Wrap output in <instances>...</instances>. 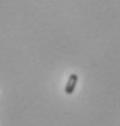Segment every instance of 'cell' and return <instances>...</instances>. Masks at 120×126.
Wrapping results in <instances>:
<instances>
[{
	"mask_svg": "<svg viewBox=\"0 0 120 126\" xmlns=\"http://www.w3.org/2000/svg\"><path fill=\"white\" fill-rule=\"evenodd\" d=\"M77 81H79V77L76 74H71L69 80H68V83H66V87H65V93L66 94H72L75 88H76V84H77Z\"/></svg>",
	"mask_w": 120,
	"mask_h": 126,
	"instance_id": "obj_1",
	"label": "cell"
}]
</instances>
